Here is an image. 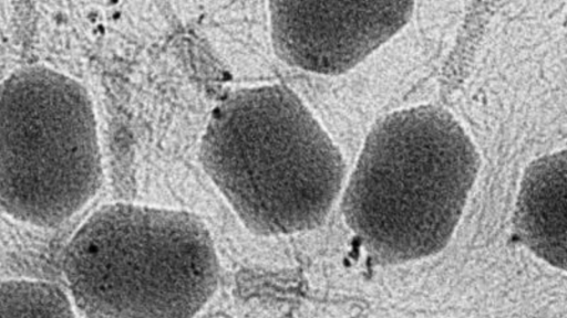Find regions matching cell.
<instances>
[{"label": "cell", "instance_id": "3", "mask_svg": "<svg viewBox=\"0 0 567 318\" xmlns=\"http://www.w3.org/2000/svg\"><path fill=\"white\" fill-rule=\"evenodd\" d=\"M62 273L86 318H194L219 282L214 242L196 215L128 203L86 219L64 248Z\"/></svg>", "mask_w": 567, "mask_h": 318}, {"label": "cell", "instance_id": "5", "mask_svg": "<svg viewBox=\"0 0 567 318\" xmlns=\"http://www.w3.org/2000/svg\"><path fill=\"white\" fill-rule=\"evenodd\" d=\"M413 8L409 1H272L271 40L289 65L341 74L400 31Z\"/></svg>", "mask_w": 567, "mask_h": 318}, {"label": "cell", "instance_id": "2", "mask_svg": "<svg viewBox=\"0 0 567 318\" xmlns=\"http://www.w3.org/2000/svg\"><path fill=\"white\" fill-rule=\"evenodd\" d=\"M200 160L238 218L260 235L318 226L344 176L338 148L302 100L282 85L228 95L209 118Z\"/></svg>", "mask_w": 567, "mask_h": 318}, {"label": "cell", "instance_id": "6", "mask_svg": "<svg viewBox=\"0 0 567 318\" xmlns=\"http://www.w3.org/2000/svg\"><path fill=\"white\" fill-rule=\"evenodd\" d=\"M566 150L534 160L525 170L514 225L518 240L537 257L566 269Z\"/></svg>", "mask_w": 567, "mask_h": 318}, {"label": "cell", "instance_id": "7", "mask_svg": "<svg viewBox=\"0 0 567 318\" xmlns=\"http://www.w3.org/2000/svg\"><path fill=\"white\" fill-rule=\"evenodd\" d=\"M0 318H76L68 295L35 279L0 282Z\"/></svg>", "mask_w": 567, "mask_h": 318}, {"label": "cell", "instance_id": "1", "mask_svg": "<svg viewBox=\"0 0 567 318\" xmlns=\"http://www.w3.org/2000/svg\"><path fill=\"white\" fill-rule=\"evenodd\" d=\"M467 132L446 109L389 114L368 135L342 200L346 222L378 263L443 250L478 172Z\"/></svg>", "mask_w": 567, "mask_h": 318}, {"label": "cell", "instance_id": "4", "mask_svg": "<svg viewBox=\"0 0 567 318\" xmlns=\"http://www.w3.org/2000/svg\"><path fill=\"white\" fill-rule=\"evenodd\" d=\"M102 181L96 120L86 89L48 67L0 83V209L53 227L79 212Z\"/></svg>", "mask_w": 567, "mask_h": 318}]
</instances>
